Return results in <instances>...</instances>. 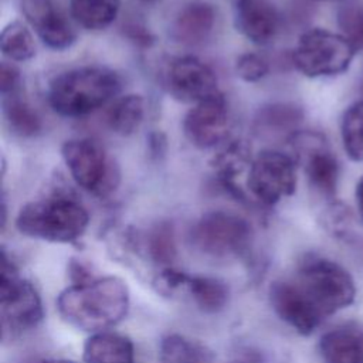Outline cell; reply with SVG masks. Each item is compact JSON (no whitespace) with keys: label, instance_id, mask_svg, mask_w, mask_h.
<instances>
[{"label":"cell","instance_id":"10","mask_svg":"<svg viewBox=\"0 0 363 363\" xmlns=\"http://www.w3.org/2000/svg\"><path fill=\"white\" fill-rule=\"evenodd\" d=\"M295 160L303 164L311 186L323 196H333L339 180V163L325 136L313 130H296L286 138Z\"/></svg>","mask_w":363,"mask_h":363},{"label":"cell","instance_id":"3","mask_svg":"<svg viewBox=\"0 0 363 363\" xmlns=\"http://www.w3.org/2000/svg\"><path fill=\"white\" fill-rule=\"evenodd\" d=\"M89 224L86 208L69 196L57 194L30 201L16 217V228L31 238L50 242H75Z\"/></svg>","mask_w":363,"mask_h":363},{"label":"cell","instance_id":"31","mask_svg":"<svg viewBox=\"0 0 363 363\" xmlns=\"http://www.w3.org/2000/svg\"><path fill=\"white\" fill-rule=\"evenodd\" d=\"M322 224L329 233L335 235L346 234V230L350 224L349 208L340 203L329 204L322 213Z\"/></svg>","mask_w":363,"mask_h":363},{"label":"cell","instance_id":"16","mask_svg":"<svg viewBox=\"0 0 363 363\" xmlns=\"http://www.w3.org/2000/svg\"><path fill=\"white\" fill-rule=\"evenodd\" d=\"M216 26V9L204 0H191L180 7L172 23V35L182 44L196 45L208 38Z\"/></svg>","mask_w":363,"mask_h":363},{"label":"cell","instance_id":"21","mask_svg":"<svg viewBox=\"0 0 363 363\" xmlns=\"http://www.w3.org/2000/svg\"><path fill=\"white\" fill-rule=\"evenodd\" d=\"M159 359L162 363H216V354L207 345L180 333L162 339Z\"/></svg>","mask_w":363,"mask_h":363},{"label":"cell","instance_id":"14","mask_svg":"<svg viewBox=\"0 0 363 363\" xmlns=\"http://www.w3.org/2000/svg\"><path fill=\"white\" fill-rule=\"evenodd\" d=\"M20 4L27 23L48 48L62 51L75 43L77 34L54 0H21Z\"/></svg>","mask_w":363,"mask_h":363},{"label":"cell","instance_id":"13","mask_svg":"<svg viewBox=\"0 0 363 363\" xmlns=\"http://www.w3.org/2000/svg\"><path fill=\"white\" fill-rule=\"evenodd\" d=\"M170 94L183 102L197 104L218 92L214 71L193 55L174 58L166 72Z\"/></svg>","mask_w":363,"mask_h":363},{"label":"cell","instance_id":"29","mask_svg":"<svg viewBox=\"0 0 363 363\" xmlns=\"http://www.w3.org/2000/svg\"><path fill=\"white\" fill-rule=\"evenodd\" d=\"M336 18L342 34L357 51L363 50V4L346 3L340 6Z\"/></svg>","mask_w":363,"mask_h":363},{"label":"cell","instance_id":"6","mask_svg":"<svg viewBox=\"0 0 363 363\" xmlns=\"http://www.w3.org/2000/svg\"><path fill=\"white\" fill-rule=\"evenodd\" d=\"M61 156L75 184L96 197H108L119 184V169L104 147L89 139L65 140Z\"/></svg>","mask_w":363,"mask_h":363},{"label":"cell","instance_id":"18","mask_svg":"<svg viewBox=\"0 0 363 363\" xmlns=\"http://www.w3.org/2000/svg\"><path fill=\"white\" fill-rule=\"evenodd\" d=\"M85 363H133L135 349L128 336L115 332H96L84 343Z\"/></svg>","mask_w":363,"mask_h":363},{"label":"cell","instance_id":"1","mask_svg":"<svg viewBox=\"0 0 363 363\" xmlns=\"http://www.w3.org/2000/svg\"><path fill=\"white\" fill-rule=\"evenodd\" d=\"M60 315L86 332H104L119 323L129 309V289L118 277L71 285L57 298Z\"/></svg>","mask_w":363,"mask_h":363},{"label":"cell","instance_id":"37","mask_svg":"<svg viewBox=\"0 0 363 363\" xmlns=\"http://www.w3.org/2000/svg\"><path fill=\"white\" fill-rule=\"evenodd\" d=\"M356 203H357V210H359V214L363 220V177H360V180L357 182L356 184Z\"/></svg>","mask_w":363,"mask_h":363},{"label":"cell","instance_id":"26","mask_svg":"<svg viewBox=\"0 0 363 363\" xmlns=\"http://www.w3.org/2000/svg\"><path fill=\"white\" fill-rule=\"evenodd\" d=\"M0 50L10 61L31 60L35 55V43L30 28L21 21L9 23L0 34Z\"/></svg>","mask_w":363,"mask_h":363},{"label":"cell","instance_id":"17","mask_svg":"<svg viewBox=\"0 0 363 363\" xmlns=\"http://www.w3.org/2000/svg\"><path fill=\"white\" fill-rule=\"evenodd\" d=\"M251 162L252 157L250 155V147L244 140L225 139L220 149L213 155L210 166L223 187H225L231 194L242 197V191L237 187L235 179L245 169H250Z\"/></svg>","mask_w":363,"mask_h":363},{"label":"cell","instance_id":"24","mask_svg":"<svg viewBox=\"0 0 363 363\" xmlns=\"http://www.w3.org/2000/svg\"><path fill=\"white\" fill-rule=\"evenodd\" d=\"M3 113L9 129L20 138H34L43 129L40 115L20 92L3 96Z\"/></svg>","mask_w":363,"mask_h":363},{"label":"cell","instance_id":"7","mask_svg":"<svg viewBox=\"0 0 363 363\" xmlns=\"http://www.w3.org/2000/svg\"><path fill=\"white\" fill-rule=\"evenodd\" d=\"M252 235L247 218L225 210L204 213L190 230L191 244L203 254L217 258L247 254Z\"/></svg>","mask_w":363,"mask_h":363},{"label":"cell","instance_id":"8","mask_svg":"<svg viewBox=\"0 0 363 363\" xmlns=\"http://www.w3.org/2000/svg\"><path fill=\"white\" fill-rule=\"evenodd\" d=\"M0 313L3 333H21L35 328L43 319V303L31 282L20 278L16 264L1 252Z\"/></svg>","mask_w":363,"mask_h":363},{"label":"cell","instance_id":"23","mask_svg":"<svg viewBox=\"0 0 363 363\" xmlns=\"http://www.w3.org/2000/svg\"><path fill=\"white\" fill-rule=\"evenodd\" d=\"M145 118V99L139 94H128L116 98L106 113L109 129L119 136H130L142 125Z\"/></svg>","mask_w":363,"mask_h":363},{"label":"cell","instance_id":"27","mask_svg":"<svg viewBox=\"0 0 363 363\" xmlns=\"http://www.w3.org/2000/svg\"><path fill=\"white\" fill-rule=\"evenodd\" d=\"M145 245L146 254L153 264L162 268L172 267L177 254L173 225L169 221L155 224L146 235Z\"/></svg>","mask_w":363,"mask_h":363},{"label":"cell","instance_id":"32","mask_svg":"<svg viewBox=\"0 0 363 363\" xmlns=\"http://www.w3.org/2000/svg\"><path fill=\"white\" fill-rule=\"evenodd\" d=\"M187 277L189 275L180 269H176L173 267H166V268H162L155 277V285L159 292L170 295L174 291L184 288Z\"/></svg>","mask_w":363,"mask_h":363},{"label":"cell","instance_id":"2","mask_svg":"<svg viewBox=\"0 0 363 363\" xmlns=\"http://www.w3.org/2000/svg\"><path fill=\"white\" fill-rule=\"evenodd\" d=\"M119 89L121 78L115 71L85 65L64 71L51 81L48 104L61 116L81 118L104 106Z\"/></svg>","mask_w":363,"mask_h":363},{"label":"cell","instance_id":"35","mask_svg":"<svg viewBox=\"0 0 363 363\" xmlns=\"http://www.w3.org/2000/svg\"><path fill=\"white\" fill-rule=\"evenodd\" d=\"M147 140H149V152L152 156L159 157V156L164 155L166 147H167V143H166L167 140L162 132H152L149 135Z\"/></svg>","mask_w":363,"mask_h":363},{"label":"cell","instance_id":"25","mask_svg":"<svg viewBox=\"0 0 363 363\" xmlns=\"http://www.w3.org/2000/svg\"><path fill=\"white\" fill-rule=\"evenodd\" d=\"M184 288L189 291L194 303L207 313H216L224 309L230 298L227 284L213 277L189 275Z\"/></svg>","mask_w":363,"mask_h":363},{"label":"cell","instance_id":"9","mask_svg":"<svg viewBox=\"0 0 363 363\" xmlns=\"http://www.w3.org/2000/svg\"><path fill=\"white\" fill-rule=\"evenodd\" d=\"M250 194L264 206H274L294 194L296 189V160L294 156L267 149L259 152L247 172Z\"/></svg>","mask_w":363,"mask_h":363},{"label":"cell","instance_id":"39","mask_svg":"<svg viewBox=\"0 0 363 363\" xmlns=\"http://www.w3.org/2000/svg\"><path fill=\"white\" fill-rule=\"evenodd\" d=\"M142 3H145V4H155V3H157V1H160V0H140Z\"/></svg>","mask_w":363,"mask_h":363},{"label":"cell","instance_id":"12","mask_svg":"<svg viewBox=\"0 0 363 363\" xmlns=\"http://www.w3.org/2000/svg\"><path fill=\"white\" fill-rule=\"evenodd\" d=\"M269 302L278 318L303 336L311 335L325 319L294 279L272 282Z\"/></svg>","mask_w":363,"mask_h":363},{"label":"cell","instance_id":"22","mask_svg":"<svg viewBox=\"0 0 363 363\" xmlns=\"http://www.w3.org/2000/svg\"><path fill=\"white\" fill-rule=\"evenodd\" d=\"M121 11V0H69V14L85 30L109 27Z\"/></svg>","mask_w":363,"mask_h":363},{"label":"cell","instance_id":"38","mask_svg":"<svg viewBox=\"0 0 363 363\" xmlns=\"http://www.w3.org/2000/svg\"><path fill=\"white\" fill-rule=\"evenodd\" d=\"M43 363H77V362L68 360V359H48V360H44Z\"/></svg>","mask_w":363,"mask_h":363},{"label":"cell","instance_id":"4","mask_svg":"<svg viewBox=\"0 0 363 363\" xmlns=\"http://www.w3.org/2000/svg\"><path fill=\"white\" fill-rule=\"evenodd\" d=\"M294 281L326 318L353 303L356 285L336 261L309 255L301 261Z\"/></svg>","mask_w":363,"mask_h":363},{"label":"cell","instance_id":"40","mask_svg":"<svg viewBox=\"0 0 363 363\" xmlns=\"http://www.w3.org/2000/svg\"><path fill=\"white\" fill-rule=\"evenodd\" d=\"M233 6H235V4H238V3H241V1H245V0H228Z\"/></svg>","mask_w":363,"mask_h":363},{"label":"cell","instance_id":"19","mask_svg":"<svg viewBox=\"0 0 363 363\" xmlns=\"http://www.w3.org/2000/svg\"><path fill=\"white\" fill-rule=\"evenodd\" d=\"M319 353L323 363H363V337L349 328L332 329L322 335Z\"/></svg>","mask_w":363,"mask_h":363},{"label":"cell","instance_id":"5","mask_svg":"<svg viewBox=\"0 0 363 363\" xmlns=\"http://www.w3.org/2000/svg\"><path fill=\"white\" fill-rule=\"evenodd\" d=\"M356 51L343 34L312 28L298 38L292 62L305 77H333L347 71Z\"/></svg>","mask_w":363,"mask_h":363},{"label":"cell","instance_id":"33","mask_svg":"<svg viewBox=\"0 0 363 363\" xmlns=\"http://www.w3.org/2000/svg\"><path fill=\"white\" fill-rule=\"evenodd\" d=\"M20 85H21V77H20L18 69L16 67H13L11 64H7L6 61H3L0 65L1 95L7 96L11 94L20 92Z\"/></svg>","mask_w":363,"mask_h":363},{"label":"cell","instance_id":"28","mask_svg":"<svg viewBox=\"0 0 363 363\" xmlns=\"http://www.w3.org/2000/svg\"><path fill=\"white\" fill-rule=\"evenodd\" d=\"M340 133L345 152L354 162L363 160V99L352 104L343 113Z\"/></svg>","mask_w":363,"mask_h":363},{"label":"cell","instance_id":"15","mask_svg":"<svg viewBox=\"0 0 363 363\" xmlns=\"http://www.w3.org/2000/svg\"><path fill=\"white\" fill-rule=\"evenodd\" d=\"M235 30L257 45L268 44L279 30V13L268 0H245L235 6Z\"/></svg>","mask_w":363,"mask_h":363},{"label":"cell","instance_id":"11","mask_svg":"<svg viewBox=\"0 0 363 363\" xmlns=\"http://www.w3.org/2000/svg\"><path fill=\"white\" fill-rule=\"evenodd\" d=\"M228 104L221 92L211 95L197 104L183 119L186 139L199 149H210L227 139Z\"/></svg>","mask_w":363,"mask_h":363},{"label":"cell","instance_id":"34","mask_svg":"<svg viewBox=\"0 0 363 363\" xmlns=\"http://www.w3.org/2000/svg\"><path fill=\"white\" fill-rule=\"evenodd\" d=\"M68 271H69V277H71V281H72V285H78V284H86L92 279H95L89 269L86 268V265H84L82 262L79 261H75L72 259L69 262V267H68Z\"/></svg>","mask_w":363,"mask_h":363},{"label":"cell","instance_id":"36","mask_svg":"<svg viewBox=\"0 0 363 363\" xmlns=\"http://www.w3.org/2000/svg\"><path fill=\"white\" fill-rule=\"evenodd\" d=\"M230 363H264L262 356L252 349H242L231 359Z\"/></svg>","mask_w":363,"mask_h":363},{"label":"cell","instance_id":"20","mask_svg":"<svg viewBox=\"0 0 363 363\" xmlns=\"http://www.w3.org/2000/svg\"><path fill=\"white\" fill-rule=\"evenodd\" d=\"M303 119L301 106L292 102H271L262 105L254 116V129L259 135L288 133V136L298 130ZM286 136V138H288Z\"/></svg>","mask_w":363,"mask_h":363},{"label":"cell","instance_id":"30","mask_svg":"<svg viewBox=\"0 0 363 363\" xmlns=\"http://www.w3.org/2000/svg\"><path fill=\"white\" fill-rule=\"evenodd\" d=\"M234 69L244 82H258L269 72L268 61L257 52H244L237 57Z\"/></svg>","mask_w":363,"mask_h":363}]
</instances>
